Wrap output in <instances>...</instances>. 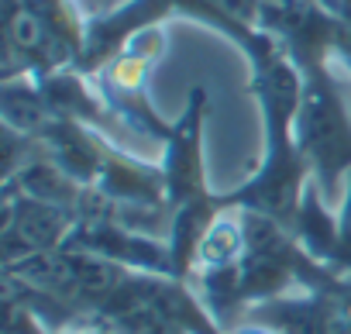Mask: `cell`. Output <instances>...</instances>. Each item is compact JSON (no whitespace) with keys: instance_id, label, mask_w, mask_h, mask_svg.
I'll list each match as a JSON object with an SVG mask.
<instances>
[{"instance_id":"3957f363","label":"cell","mask_w":351,"mask_h":334,"mask_svg":"<svg viewBox=\"0 0 351 334\" xmlns=\"http://www.w3.org/2000/svg\"><path fill=\"white\" fill-rule=\"evenodd\" d=\"M228 334H279V331H272V327H265V324H255V320H245V324L231 327Z\"/></svg>"},{"instance_id":"277c9868","label":"cell","mask_w":351,"mask_h":334,"mask_svg":"<svg viewBox=\"0 0 351 334\" xmlns=\"http://www.w3.org/2000/svg\"><path fill=\"white\" fill-rule=\"evenodd\" d=\"M76 334H114V331H107V327H97V324H93L90 331H76Z\"/></svg>"},{"instance_id":"6da1fadb","label":"cell","mask_w":351,"mask_h":334,"mask_svg":"<svg viewBox=\"0 0 351 334\" xmlns=\"http://www.w3.org/2000/svg\"><path fill=\"white\" fill-rule=\"evenodd\" d=\"M204 90L197 86L190 97V107L183 121L172 128L165 138V165H162V180H165V204L176 211L183 204L204 200V162H200V117H204Z\"/></svg>"},{"instance_id":"7a4b0ae2","label":"cell","mask_w":351,"mask_h":334,"mask_svg":"<svg viewBox=\"0 0 351 334\" xmlns=\"http://www.w3.org/2000/svg\"><path fill=\"white\" fill-rule=\"evenodd\" d=\"M330 269L337 276H351V183H348V200H344V214L337 224V245H334Z\"/></svg>"}]
</instances>
